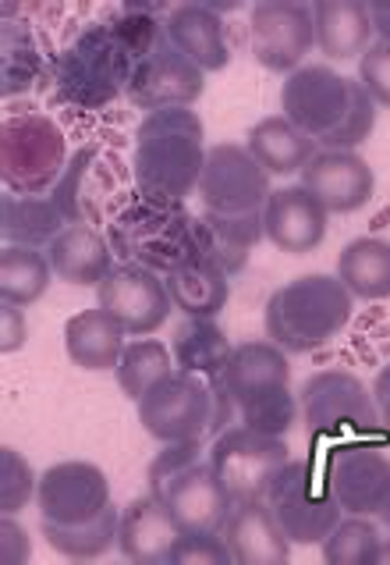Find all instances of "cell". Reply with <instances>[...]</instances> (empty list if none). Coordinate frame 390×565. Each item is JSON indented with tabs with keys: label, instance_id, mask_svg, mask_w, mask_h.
Wrapping results in <instances>:
<instances>
[{
	"label": "cell",
	"instance_id": "cell-12",
	"mask_svg": "<svg viewBox=\"0 0 390 565\" xmlns=\"http://www.w3.org/2000/svg\"><path fill=\"white\" fill-rule=\"evenodd\" d=\"M209 462L224 480L227 494L241 502V498H267L273 477L291 462V451L278 434H263L241 424L217 434L214 448H209Z\"/></svg>",
	"mask_w": 390,
	"mask_h": 565
},
{
	"label": "cell",
	"instance_id": "cell-20",
	"mask_svg": "<svg viewBox=\"0 0 390 565\" xmlns=\"http://www.w3.org/2000/svg\"><path fill=\"white\" fill-rule=\"evenodd\" d=\"M224 541L231 547L235 565H288L291 537L278 523L267 498H241L231 505L224 523Z\"/></svg>",
	"mask_w": 390,
	"mask_h": 565
},
{
	"label": "cell",
	"instance_id": "cell-11",
	"mask_svg": "<svg viewBox=\"0 0 390 565\" xmlns=\"http://www.w3.org/2000/svg\"><path fill=\"white\" fill-rule=\"evenodd\" d=\"M139 424L160 445L203 441L214 424V392L203 377L174 370L171 377L153 384L139 402Z\"/></svg>",
	"mask_w": 390,
	"mask_h": 565
},
{
	"label": "cell",
	"instance_id": "cell-7",
	"mask_svg": "<svg viewBox=\"0 0 390 565\" xmlns=\"http://www.w3.org/2000/svg\"><path fill=\"white\" fill-rule=\"evenodd\" d=\"M299 409L316 438H383L372 387H366L362 377L348 374V370H319V374L305 377Z\"/></svg>",
	"mask_w": 390,
	"mask_h": 565
},
{
	"label": "cell",
	"instance_id": "cell-1",
	"mask_svg": "<svg viewBox=\"0 0 390 565\" xmlns=\"http://www.w3.org/2000/svg\"><path fill=\"white\" fill-rule=\"evenodd\" d=\"M110 249L124 264H142L164 278L188 260L209 256V228L203 217L188 214L185 200L139 192V200L128 203L110 224Z\"/></svg>",
	"mask_w": 390,
	"mask_h": 565
},
{
	"label": "cell",
	"instance_id": "cell-4",
	"mask_svg": "<svg viewBox=\"0 0 390 565\" xmlns=\"http://www.w3.org/2000/svg\"><path fill=\"white\" fill-rule=\"evenodd\" d=\"M150 494H156L182 530H214L220 534L235 498L227 494L209 456H203V441L164 445V451L145 470Z\"/></svg>",
	"mask_w": 390,
	"mask_h": 565
},
{
	"label": "cell",
	"instance_id": "cell-42",
	"mask_svg": "<svg viewBox=\"0 0 390 565\" xmlns=\"http://www.w3.org/2000/svg\"><path fill=\"white\" fill-rule=\"evenodd\" d=\"M0 562L4 565H22L32 558V541L25 534V526H19L11 520V515H4V523H0Z\"/></svg>",
	"mask_w": 390,
	"mask_h": 565
},
{
	"label": "cell",
	"instance_id": "cell-27",
	"mask_svg": "<svg viewBox=\"0 0 390 565\" xmlns=\"http://www.w3.org/2000/svg\"><path fill=\"white\" fill-rule=\"evenodd\" d=\"M164 285L174 310H182L185 317H217L231 299V274L209 256H199V260H188L185 267L164 274Z\"/></svg>",
	"mask_w": 390,
	"mask_h": 565
},
{
	"label": "cell",
	"instance_id": "cell-24",
	"mask_svg": "<svg viewBox=\"0 0 390 565\" xmlns=\"http://www.w3.org/2000/svg\"><path fill=\"white\" fill-rule=\"evenodd\" d=\"M46 256H51V267L57 278L78 288H96L100 281H107L113 270L110 238H104L96 228H89V224H68V228L51 242Z\"/></svg>",
	"mask_w": 390,
	"mask_h": 565
},
{
	"label": "cell",
	"instance_id": "cell-21",
	"mask_svg": "<svg viewBox=\"0 0 390 565\" xmlns=\"http://www.w3.org/2000/svg\"><path fill=\"white\" fill-rule=\"evenodd\" d=\"M327 221H331L327 206L302 185L270 192V200L263 206L267 238L291 256H305L319 249L323 238H327Z\"/></svg>",
	"mask_w": 390,
	"mask_h": 565
},
{
	"label": "cell",
	"instance_id": "cell-41",
	"mask_svg": "<svg viewBox=\"0 0 390 565\" xmlns=\"http://www.w3.org/2000/svg\"><path fill=\"white\" fill-rule=\"evenodd\" d=\"M359 83L377 100V107H390V43L377 40L359 57Z\"/></svg>",
	"mask_w": 390,
	"mask_h": 565
},
{
	"label": "cell",
	"instance_id": "cell-5",
	"mask_svg": "<svg viewBox=\"0 0 390 565\" xmlns=\"http://www.w3.org/2000/svg\"><path fill=\"white\" fill-rule=\"evenodd\" d=\"M224 384L241 413V424L263 434H284L299 419V398L291 395L288 352L273 342H246L231 349Z\"/></svg>",
	"mask_w": 390,
	"mask_h": 565
},
{
	"label": "cell",
	"instance_id": "cell-30",
	"mask_svg": "<svg viewBox=\"0 0 390 565\" xmlns=\"http://www.w3.org/2000/svg\"><path fill=\"white\" fill-rule=\"evenodd\" d=\"M68 228V221L51 196H14L8 192L0 203V232L8 246L51 249V242Z\"/></svg>",
	"mask_w": 390,
	"mask_h": 565
},
{
	"label": "cell",
	"instance_id": "cell-33",
	"mask_svg": "<svg viewBox=\"0 0 390 565\" xmlns=\"http://www.w3.org/2000/svg\"><path fill=\"white\" fill-rule=\"evenodd\" d=\"M118 523H121V509L110 505L104 515H96V520H89V523H75V526L43 520V537L51 541V547L64 558L93 562L118 544Z\"/></svg>",
	"mask_w": 390,
	"mask_h": 565
},
{
	"label": "cell",
	"instance_id": "cell-14",
	"mask_svg": "<svg viewBox=\"0 0 390 565\" xmlns=\"http://www.w3.org/2000/svg\"><path fill=\"white\" fill-rule=\"evenodd\" d=\"M199 200L203 210L217 214H256L270 200V171L249 153V147L238 142H217L206 150L203 179H199Z\"/></svg>",
	"mask_w": 390,
	"mask_h": 565
},
{
	"label": "cell",
	"instance_id": "cell-39",
	"mask_svg": "<svg viewBox=\"0 0 390 565\" xmlns=\"http://www.w3.org/2000/svg\"><path fill=\"white\" fill-rule=\"evenodd\" d=\"M93 160H96V147H83L78 153H72L68 164H64V171H61L57 185H54V192H51L54 206L61 210L68 224H86L83 221V185H86V174L93 168Z\"/></svg>",
	"mask_w": 390,
	"mask_h": 565
},
{
	"label": "cell",
	"instance_id": "cell-10",
	"mask_svg": "<svg viewBox=\"0 0 390 565\" xmlns=\"http://www.w3.org/2000/svg\"><path fill=\"white\" fill-rule=\"evenodd\" d=\"M323 470L345 515H369V520L390 515V448L380 445V438L334 441Z\"/></svg>",
	"mask_w": 390,
	"mask_h": 565
},
{
	"label": "cell",
	"instance_id": "cell-9",
	"mask_svg": "<svg viewBox=\"0 0 390 565\" xmlns=\"http://www.w3.org/2000/svg\"><path fill=\"white\" fill-rule=\"evenodd\" d=\"M267 502L284 526L291 544H323L331 537V530L345 520L337 494L327 480V470H316L313 462L291 459L284 470L273 477Z\"/></svg>",
	"mask_w": 390,
	"mask_h": 565
},
{
	"label": "cell",
	"instance_id": "cell-38",
	"mask_svg": "<svg viewBox=\"0 0 390 565\" xmlns=\"http://www.w3.org/2000/svg\"><path fill=\"white\" fill-rule=\"evenodd\" d=\"M167 565H235V558L224 534H214V530H182L167 552Z\"/></svg>",
	"mask_w": 390,
	"mask_h": 565
},
{
	"label": "cell",
	"instance_id": "cell-16",
	"mask_svg": "<svg viewBox=\"0 0 390 565\" xmlns=\"http://www.w3.org/2000/svg\"><path fill=\"white\" fill-rule=\"evenodd\" d=\"M351 100V86L345 75H337L331 64H302L288 78L281 89V110L284 118L302 128L305 136L316 142L334 132L345 121Z\"/></svg>",
	"mask_w": 390,
	"mask_h": 565
},
{
	"label": "cell",
	"instance_id": "cell-22",
	"mask_svg": "<svg viewBox=\"0 0 390 565\" xmlns=\"http://www.w3.org/2000/svg\"><path fill=\"white\" fill-rule=\"evenodd\" d=\"M177 534H182V526L174 523V515L164 509V502L156 494H142L121 509L118 552L124 562L160 565L167 562V552Z\"/></svg>",
	"mask_w": 390,
	"mask_h": 565
},
{
	"label": "cell",
	"instance_id": "cell-28",
	"mask_svg": "<svg viewBox=\"0 0 390 565\" xmlns=\"http://www.w3.org/2000/svg\"><path fill=\"white\" fill-rule=\"evenodd\" d=\"M249 153L270 174H302L319 153V142L291 125L284 115L263 118L249 128Z\"/></svg>",
	"mask_w": 390,
	"mask_h": 565
},
{
	"label": "cell",
	"instance_id": "cell-44",
	"mask_svg": "<svg viewBox=\"0 0 390 565\" xmlns=\"http://www.w3.org/2000/svg\"><path fill=\"white\" fill-rule=\"evenodd\" d=\"M372 398H377L383 434L390 438V363H383V366H380V374H377V381H372Z\"/></svg>",
	"mask_w": 390,
	"mask_h": 565
},
{
	"label": "cell",
	"instance_id": "cell-34",
	"mask_svg": "<svg viewBox=\"0 0 390 565\" xmlns=\"http://www.w3.org/2000/svg\"><path fill=\"white\" fill-rule=\"evenodd\" d=\"M171 374H174L171 349L164 342H153V338H139V342H128L124 352H121L118 370H113V377H118V387L132 402H139L153 384H160V381L171 377Z\"/></svg>",
	"mask_w": 390,
	"mask_h": 565
},
{
	"label": "cell",
	"instance_id": "cell-13",
	"mask_svg": "<svg viewBox=\"0 0 390 565\" xmlns=\"http://www.w3.org/2000/svg\"><path fill=\"white\" fill-rule=\"evenodd\" d=\"M252 57L267 72H295L316 46L313 4L302 0H259L249 14Z\"/></svg>",
	"mask_w": 390,
	"mask_h": 565
},
{
	"label": "cell",
	"instance_id": "cell-3",
	"mask_svg": "<svg viewBox=\"0 0 390 565\" xmlns=\"http://www.w3.org/2000/svg\"><path fill=\"white\" fill-rule=\"evenodd\" d=\"M355 296L334 274H305L267 299V334L284 352H313L351 324Z\"/></svg>",
	"mask_w": 390,
	"mask_h": 565
},
{
	"label": "cell",
	"instance_id": "cell-32",
	"mask_svg": "<svg viewBox=\"0 0 390 565\" xmlns=\"http://www.w3.org/2000/svg\"><path fill=\"white\" fill-rule=\"evenodd\" d=\"M51 256L29 246H4L0 253V299L11 306H32L51 288Z\"/></svg>",
	"mask_w": 390,
	"mask_h": 565
},
{
	"label": "cell",
	"instance_id": "cell-25",
	"mask_svg": "<svg viewBox=\"0 0 390 565\" xmlns=\"http://www.w3.org/2000/svg\"><path fill=\"white\" fill-rule=\"evenodd\" d=\"M313 19L316 46L334 61H359L377 43L366 0H316Z\"/></svg>",
	"mask_w": 390,
	"mask_h": 565
},
{
	"label": "cell",
	"instance_id": "cell-45",
	"mask_svg": "<svg viewBox=\"0 0 390 565\" xmlns=\"http://www.w3.org/2000/svg\"><path fill=\"white\" fill-rule=\"evenodd\" d=\"M369 19H372V32H377V40L390 43V0H372Z\"/></svg>",
	"mask_w": 390,
	"mask_h": 565
},
{
	"label": "cell",
	"instance_id": "cell-37",
	"mask_svg": "<svg viewBox=\"0 0 390 565\" xmlns=\"http://www.w3.org/2000/svg\"><path fill=\"white\" fill-rule=\"evenodd\" d=\"M40 477L32 473V466L25 462L22 451L4 448L0 451V512L14 515L22 512L32 498H36Z\"/></svg>",
	"mask_w": 390,
	"mask_h": 565
},
{
	"label": "cell",
	"instance_id": "cell-43",
	"mask_svg": "<svg viewBox=\"0 0 390 565\" xmlns=\"http://www.w3.org/2000/svg\"><path fill=\"white\" fill-rule=\"evenodd\" d=\"M0 349L4 352H19V349H25V342H29V324H25V313H22V306H11V302H4L0 306Z\"/></svg>",
	"mask_w": 390,
	"mask_h": 565
},
{
	"label": "cell",
	"instance_id": "cell-8",
	"mask_svg": "<svg viewBox=\"0 0 390 565\" xmlns=\"http://www.w3.org/2000/svg\"><path fill=\"white\" fill-rule=\"evenodd\" d=\"M64 164H68V142L54 118L19 115L4 121L0 168L14 196H51Z\"/></svg>",
	"mask_w": 390,
	"mask_h": 565
},
{
	"label": "cell",
	"instance_id": "cell-6",
	"mask_svg": "<svg viewBox=\"0 0 390 565\" xmlns=\"http://www.w3.org/2000/svg\"><path fill=\"white\" fill-rule=\"evenodd\" d=\"M139 61V51L124 40V32L113 22L89 25L57 57L54 83L61 100L78 107L110 104L121 89H128Z\"/></svg>",
	"mask_w": 390,
	"mask_h": 565
},
{
	"label": "cell",
	"instance_id": "cell-26",
	"mask_svg": "<svg viewBox=\"0 0 390 565\" xmlns=\"http://www.w3.org/2000/svg\"><path fill=\"white\" fill-rule=\"evenodd\" d=\"M124 334L128 331L107 310L93 306V310L68 317V324H64V352H68V360L78 370H93V374L118 370L121 352L128 345Z\"/></svg>",
	"mask_w": 390,
	"mask_h": 565
},
{
	"label": "cell",
	"instance_id": "cell-23",
	"mask_svg": "<svg viewBox=\"0 0 390 565\" xmlns=\"http://www.w3.org/2000/svg\"><path fill=\"white\" fill-rule=\"evenodd\" d=\"M167 40L177 54H185L203 72H220L231 61V46H227V25L217 11L206 4H182L167 14Z\"/></svg>",
	"mask_w": 390,
	"mask_h": 565
},
{
	"label": "cell",
	"instance_id": "cell-29",
	"mask_svg": "<svg viewBox=\"0 0 390 565\" xmlns=\"http://www.w3.org/2000/svg\"><path fill=\"white\" fill-rule=\"evenodd\" d=\"M231 342L214 317H185V324L171 334V356L182 374L214 381L231 360Z\"/></svg>",
	"mask_w": 390,
	"mask_h": 565
},
{
	"label": "cell",
	"instance_id": "cell-19",
	"mask_svg": "<svg viewBox=\"0 0 390 565\" xmlns=\"http://www.w3.org/2000/svg\"><path fill=\"white\" fill-rule=\"evenodd\" d=\"M302 189L327 206V214H355L377 192V174L355 150H319L302 171Z\"/></svg>",
	"mask_w": 390,
	"mask_h": 565
},
{
	"label": "cell",
	"instance_id": "cell-31",
	"mask_svg": "<svg viewBox=\"0 0 390 565\" xmlns=\"http://www.w3.org/2000/svg\"><path fill=\"white\" fill-rule=\"evenodd\" d=\"M337 278L362 302L390 299V242L383 238L348 242L337 256Z\"/></svg>",
	"mask_w": 390,
	"mask_h": 565
},
{
	"label": "cell",
	"instance_id": "cell-35",
	"mask_svg": "<svg viewBox=\"0 0 390 565\" xmlns=\"http://www.w3.org/2000/svg\"><path fill=\"white\" fill-rule=\"evenodd\" d=\"M319 552L327 565H380L383 537L369 515H345L331 530V537L319 544Z\"/></svg>",
	"mask_w": 390,
	"mask_h": 565
},
{
	"label": "cell",
	"instance_id": "cell-18",
	"mask_svg": "<svg viewBox=\"0 0 390 565\" xmlns=\"http://www.w3.org/2000/svg\"><path fill=\"white\" fill-rule=\"evenodd\" d=\"M206 89V72L192 64L185 54H177L171 40H164L153 54H145L128 83V96L145 115L171 107H192Z\"/></svg>",
	"mask_w": 390,
	"mask_h": 565
},
{
	"label": "cell",
	"instance_id": "cell-2",
	"mask_svg": "<svg viewBox=\"0 0 390 565\" xmlns=\"http://www.w3.org/2000/svg\"><path fill=\"white\" fill-rule=\"evenodd\" d=\"M206 128L192 107L153 110L136 132V182L142 192L188 200L203 179Z\"/></svg>",
	"mask_w": 390,
	"mask_h": 565
},
{
	"label": "cell",
	"instance_id": "cell-17",
	"mask_svg": "<svg viewBox=\"0 0 390 565\" xmlns=\"http://www.w3.org/2000/svg\"><path fill=\"white\" fill-rule=\"evenodd\" d=\"M36 502L51 523H89L110 509V480L93 462H57L40 473Z\"/></svg>",
	"mask_w": 390,
	"mask_h": 565
},
{
	"label": "cell",
	"instance_id": "cell-40",
	"mask_svg": "<svg viewBox=\"0 0 390 565\" xmlns=\"http://www.w3.org/2000/svg\"><path fill=\"white\" fill-rule=\"evenodd\" d=\"M199 217L206 221L209 232H214L220 242H227V246H235V249L252 253L259 242L267 238L263 210H256V214H217V210H203Z\"/></svg>",
	"mask_w": 390,
	"mask_h": 565
},
{
	"label": "cell",
	"instance_id": "cell-36",
	"mask_svg": "<svg viewBox=\"0 0 390 565\" xmlns=\"http://www.w3.org/2000/svg\"><path fill=\"white\" fill-rule=\"evenodd\" d=\"M348 86H351L348 115L334 132L319 139V150H355V147H362V142L372 136V128H377V100L366 93L359 78H348Z\"/></svg>",
	"mask_w": 390,
	"mask_h": 565
},
{
	"label": "cell",
	"instance_id": "cell-15",
	"mask_svg": "<svg viewBox=\"0 0 390 565\" xmlns=\"http://www.w3.org/2000/svg\"><path fill=\"white\" fill-rule=\"evenodd\" d=\"M96 306L107 310L128 334H136V338H145L156 328H164V320L174 310L164 278L142 264L113 267L110 278L96 285Z\"/></svg>",
	"mask_w": 390,
	"mask_h": 565
}]
</instances>
